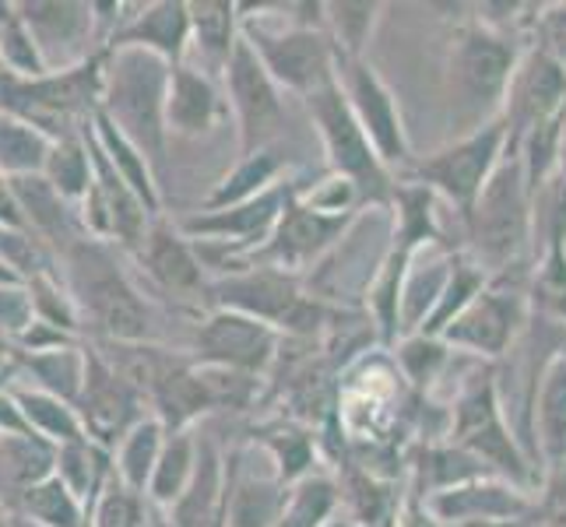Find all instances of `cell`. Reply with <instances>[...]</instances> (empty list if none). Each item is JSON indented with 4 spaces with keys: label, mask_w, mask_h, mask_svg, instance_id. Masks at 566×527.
Returning <instances> with one entry per match:
<instances>
[{
    "label": "cell",
    "mask_w": 566,
    "mask_h": 527,
    "mask_svg": "<svg viewBox=\"0 0 566 527\" xmlns=\"http://www.w3.org/2000/svg\"><path fill=\"white\" fill-rule=\"evenodd\" d=\"M229 120V103L219 77L198 71L193 64H180L169 74L166 99V130L172 138L198 141L208 138Z\"/></svg>",
    "instance_id": "cell-22"
},
{
    "label": "cell",
    "mask_w": 566,
    "mask_h": 527,
    "mask_svg": "<svg viewBox=\"0 0 566 527\" xmlns=\"http://www.w3.org/2000/svg\"><path fill=\"white\" fill-rule=\"evenodd\" d=\"M485 475H493L490 467L454 440L416 443V451L408 454V493L419 499H433L437 493L458 489V485Z\"/></svg>",
    "instance_id": "cell-26"
},
{
    "label": "cell",
    "mask_w": 566,
    "mask_h": 527,
    "mask_svg": "<svg viewBox=\"0 0 566 527\" xmlns=\"http://www.w3.org/2000/svg\"><path fill=\"white\" fill-rule=\"evenodd\" d=\"M338 489L342 510L356 527H395L408 499V478H380L356 461H345Z\"/></svg>",
    "instance_id": "cell-28"
},
{
    "label": "cell",
    "mask_w": 566,
    "mask_h": 527,
    "mask_svg": "<svg viewBox=\"0 0 566 527\" xmlns=\"http://www.w3.org/2000/svg\"><path fill=\"white\" fill-rule=\"evenodd\" d=\"M342 514V489L338 478L327 472H314L289 489L285 514L279 527H324Z\"/></svg>",
    "instance_id": "cell-44"
},
{
    "label": "cell",
    "mask_w": 566,
    "mask_h": 527,
    "mask_svg": "<svg viewBox=\"0 0 566 527\" xmlns=\"http://www.w3.org/2000/svg\"><path fill=\"white\" fill-rule=\"evenodd\" d=\"M53 151V138L32 127L22 116L0 109V172L8 180H25V176H43Z\"/></svg>",
    "instance_id": "cell-41"
},
{
    "label": "cell",
    "mask_w": 566,
    "mask_h": 527,
    "mask_svg": "<svg viewBox=\"0 0 566 527\" xmlns=\"http://www.w3.org/2000/svg\"><path fill=\"white\" fill-rule=\"evenodd\" d=\"M300 201L324 211V214H356V211L366 208L363 193L348 180H342V176H335V172H327L324 180H317V183H306V190L300 193Z\"/></svg>",
    "instance_id": "cell-51"
},
{
    "label": "cell",
    "mask_w": 566,
    "mask_h": 527,
    "mask_svg": "<svg viewBox=\"0 0 566 527\" xmlns=\"http://www.w3.org/2000/svg\"><path fill=\"white\" fill-rule=\"evenodd\" d=\"M338 85L348 106H353L359 127L366 130L369 145L377 148L380 162L395 176H401L416 162V155L405 130L398 95L390 92V85L369 61H345V56H338Z\"/></svg>",
    "instance_id": "cell-13"
},
{
    "label": "cell",
    "mask_w": 566,
    "mask_h": 527,
    "mask_svg": "<svg viewBox=\"0 0 566 527\" xmlns=\"http://www.w3.org/2000/svg\"><path fill=\"white\" fill-rule=\"evenodd\" d=\"M159 514H166L177 527H226V454L211 436L201 433L198 472H193L187 493Z\"/></svg>",
    "instance_id": "cell-27"
},
{
    "label": "cell",
    "mask_w": 566,
    "mask_h": 527,
    "mask_svg": "<svg viewBox=\"0 0 566 527\" xmlns=\"http://www.w3.org/2000/svg\"><path fill=\"white\" fill-rule=\"evenodd\" d=\"M517 527H563V524H556V520H545V517H538L535 510L528 514V517H524Z\"/></svg>",
    "instance_id": "cell-57"
},
{
    "label": "cell",
    "mask_w": 566,
    "mask_h": 527,
    "mask_svg": "<svg viewBox=\"0 0 566 527\" xmlns=\"http://www.w3.org/2000/svg\"><path fill=\"white\" fill-rule=\"evenodd\" d=\"M243 39V22H240V4L232 0H201V4H190V53L187 64L198 71L219 77L232 61Z\"/></svg>",
    "instance_id": "cell-25"
},
{
    "label": "cell",
    "mask_w": 566,
    "mask_h": 527,
    "mask_svg": "<svg viewBox=\"0 0 566 527\" xmlns=\"http://www.w3.org/2000/svg\"><path fill=\"white\" fill-rule=\"evenodd\" d=\"M130 257L142 267V275L159 292H166V296L184 299V303L208 296L211 278H208V267L201 264L198 246L184 236L180 222H169L166 214L151 219L145 240L130 250Z\"/></svg>",
    "instance_id": "cell-19"
},
{
    "label": "cell",
    "mask_w": 566,
    "mask_h": 527,
    "mask_svg": "<svg viewBox=\"0 0 566 527\" xmlns=\"http://www.w3.org/2000/svg\"><path fill=\"white\" fill-rule=\"evenodd\" d=\"M61 275L74 296L82 330L99 345H151L155 320L145 292L120 261V246L103 240H77L61 257Z\"/></svg>",
    "instance_id": "cell-2"
},
{
    "label": "cell",
    "mask_w": 566,
    "mask_h": 527,
    "mask_svg": "<svg viewBox=\"0 0 566 527\" xmlns=\"http://www.w3.org/2000/svg\"><path fill=\"white\" fill-rule=\"evenodd\" d=\"M14 8L25 29L32 32L50 71H67L92 61L95 53H103L92 46L95 39H103L95 4H77V0H29V4H14Z\"/></svg>",
    "instance_id": "cell-18"
},
{
    "label": "cell",
    "mask_w": 566,
    "mask_h": 527,
    "mask_svg": "<svg viewBox=\"0 0 566 527\" xmlns=\"http://www.w3.org/2000/svg\"><path fill=\"white\" fill-rule=\"evenodd\" d=\"M166 425L159 419H142L130 433L120 440V446L113 451V475L120 478L127 489L134 493H148V482L155 475V464L166 446Z\"/></svg>",
    "instance_id": "cell-42"
},
{
    "label": "cell",
    "mask_w": 566,
    "mask_h": 527,
    "mask_svg": "<svg viewBox=\"0 0 566 527\" xmlns=\"http://www.w3.org/2000/svg\"><path fill=\"white\" fill-rule=\"evenodd\" d=\"M363 211L356 214H324L317 208L303 204L300 198L289 204V211L282 214L279 229L271 232V240L253 250L247 264H268V267H282L289 275H300L306 278L331 250H335L345 232L356 225ZM243 264V267H247Z\"/></svg>",
    "instance_id": "cell-14"
},
{
    "label": "cell",
    "mask_w": 566,
    "mask_h": 527,
    "mask_svg": "<svg viewBox=\"0 0 566 527\" xmlns=\"http://www.w3.org/2000/svg\"><path fill=\"white\" fill-rule=\"evenodd\" d=\"M490 271H482L468 253L458 250V261H454V271H451V282H447L443 296H440V306L437 314L429 317V324L419 330V335H429V338H443V330L451 327L468 306H472V299L479 296V292L490 285Z\"/></svg>",
    "instance_id": "cell-46"
},
{
    "label": "cell",
    "mask_w": 566,
    "mask_h": 527,
    "mask_svg": "<svg viewBox=\"0 0 566 527\" xmlns=\"http://www.w3.org/2000/svg\"><path fill=\"white\" fill-rule=\"evenodd\" d=\"M0 225H14V229H25V219H22V208H18V198H14V187L4 172H0Z\"/></svg>",
    "instance_id": "cell-55"
},
{
    "label": "cell",
    "mask_w": 566,
    "mask_h": 527,
    "mask_svg": "<svg viewBox=\"0 0 566 527\" xmlns=\"http://www.w3.org/2000/svg\"><path fill=\"white\" fill-rule=\"evenodd\" d=\"M289 489L261 443L237 446L226 454V527H279Z\"/></svg>",
    "instance_id": "cell-17"
},
{
    "label": "cell",
    "mask_w": 566,
    "mask_h": 527,
    "mask_svg": "<svg viewBox=\"0 0 566 527\" xmlns=\"http://www.w3.org/2000/svg\"><path fill=\"white\" fill-rule=\"evenodd\" d=\"M535 514L566 527V457L542 464L535 485Z\"/></svg>",
    "instance_id": "cell-53"
},
{
    "label": "cell",
    "mask_w": 566,
    "mask_h": 527,
    "mask_svg": "<svg viewBox=\"0 0 566 527\" xmlns=\"http://www.w3.org/2000/svg\"><path fill=\"white\" fill-rule=\"evenodd\" d=\"M198 369H201V380L208 387L214 412H250V408L261 404L268 390V380L237 373V369H219V366H198Z\"/></svg>",
    "instance_id": "cell-47"
},
{
    "label": "cell",
    "mask_w": 566,
    "mask_h": 527,
    "mask_svg": "<svg viewBox=\"0 0 566 527\" xmlns=\"http://www.w3.org/2000/svg\"><path fill=\"white\" fill-rule=\"evenodd\" d=\"M50 187L61 193L64 201L74 208L88 198L92 180H95V166H92V148H88V127L82 134H71V138L53 141L50 162L43 169Z\"/></svg>",
    "instance_id": "cell-43"
},
{
    "label": "cell",
    "mask_w": 566,
    "mask_h": 527,
    "mask_svg": "<svg viewBox=\"0 0 566 527\" xmlns=\"http://www.w3.org/2000/svg\"><path fill=\"white\" fill-rule=\"evenodd\" d=\"M535 317V296H532V267L511 271V275L490 278L472 306L443 330V341L458 356L475 362H503L528 335Z\"/></svg>",
    "instance_id": "cell-8"
},
{
    "label": "cell",
    "mask_w": 566,
    "mask_h": 527,
    "mask_svg": "<svg viewBox=\"0 0 566 527\" xmlns=\"http://www.w3.org/2000/svg\"><path fill=\"white\" fill-rule=\"evenodd\" d=\"M461 527H517L511 520H475V524H461Z\"/></svg>",
    "instance_id": "cell-58"
},
{
    "label": "cell",
    "mask_w": 566,
    "mask_h": 527,
    "mask_svg": "<svg viewBox=\"0 0 566 527\" xmlns=\"http://www.w3.org/2000/svg\"><path fill=\"white\" fill-rule=\"evenodd\" d=\"M151 527H177V524H172L166 514H159V510H151Z\"/></svg>",
    "instance_id": "cell-59"
},
{
    "label": "cell",
    "mask_w": 566,
    "mask_h": 527,
    "mask_svg": "<svg viewBox=\"0 0 566 527\" xmlns=\"http://www.w3.org/2000/svg\"><path fill=\"white\" fill-rule=\"evenodd\" d=\"M14 514L39 524V527H88V506L77 499L56 475L32 485V489L22 496V503H18Z\"/></svg>",
    "instance_id": "cell-45"
},
{
    "label": "cell",
    "mask_w": 566,
    "mask_h": 527,
    "mask_svg": "<svg viewBox=\"0 0 566 527\" xmlns=\"http://www.w3.org/2000/svg\"><path fill=\"white\" fill-rule=\"evenodd\" d=\"M563 113H566V67L528 43L511 77V88H506V103L500 116L506 124V155H514L517 145L535 127L559 120Z\"/></svg>",
    "instance_id": "cell-15"
},
{
    "label": "cell",
    "mask_w": 566,
    "mask_h": 527,
    "mask_svg": "<svg viewBox=\"0 0 566 527\" xmlns=\"http://www.w3.org/2000/svg\"><path fill=\"white\" fill-rule=\"evenodd\" d=\"M395 527H443V524L433 517V510H429V506H426L419 496L408 493V499H405V506H401V517H398Z\"/></svg>",
    "instance_id": "cell-54"
},
{
    "label": "cell",
    "mask_w": 566,
    "mask_h": 527,
    "mask_svg": "<svg viewBox=\"0 0 566 527\" xmlns=\"http://www.w3.org/2000/svg\"><path fill=\"white\" fill-rule=\"evenodd\" d=\"M461 232V253H468L493 278L528 267L535 257V201L517 155L503 159L475 208L464 214Z\"/></svg>",
    "instance_id": "cell-3"
},
{
    "label": "cell",
    "mask_w": 566,
    "mask_h": 527,
    "mask_svg": "<svg viewBox=\"0 0 566 527\" xmlns=\"http://www.w3.org/2000/svg\"><path fill=\"white\" fill-rule=\"evenodd\" d=\"M198 454H201V433H193V429L166 436V446L145 493L151 510H169V506L187 493L193 472H198Z\"/></svg>",
    "instance_id": "cell-39"
},
{
    "label": "cell",
    "mask_w": 566,
    "mask_h": 527,
    "mask_svg": "<svg viewBox=\"0 0 566 527\" xmlns=\"http://www.w3.org/2000/svg\"><path fill=\"white\" fill-rule=\"evenodd\" d=\"M535 309H542L545 317H553L563 330H566V292L559 299H553V303H545V306H535Z\"/></svg>",
    "instance_id": "cell-56"
},
{
    "label": "cell",
    "mask_w": 566,
    "mask_h": 527,
    "mask_svg": "<svg viewBox=\"0 0 566 527\" xmlns=\"http://www.w3.org/2000/svg\"><path fill=\"white\" fill-rule=\"evenodd\" d=\"M25 285L32 292L39 320H46L53 327L67 330V335H82V317H77L74 296H71V288H67L61 271H46V275H39V278L25 282Z\"/></svg>",
    "instance_id": "cell-49"
},
{
    "label": "cell",
    "mask_w": 566,
    "mask_h": 527,
    "mask_svg": "<svg viewBox=\"0 0 566 527\" xmlns=\"http://www.w3.org/2000/svg\"><path fill=\"white\" fill-rule=\"evenodd\" d=\"M443 527H461L475 520H511L521 524L535 510V493L506 482L500 475H485L475 482H464L458 489L437 493L433 499H422Z\"/></svg>",
    "instance_id": "cell-20"
},
{
    "label": "cell",
    "mask_w": 566,
    "mask_h": 527,
    "mask_svg": "<svg viewBox=\"0 0 566 527\" xmlns=\"http://www.w3.org/2000/svg\"><path fill=\"white\" fill-rule=\"evenodd\" d=\"M0 527H8V514H4V506H0Z\"/></svg>",
    "instance_id": "cell-63"
},
{
    "label": "cell",
    "mask_w": 566,
    "mask_h": 527,
    "mask_svg": "<svg viewBox=\"0 0 566 527\" xmlns=\"http://www.w3.org/2000/svg\"><path fill=\"white\" fill-rule=\"evenodd\" d=\"M74 408H77V415H82L85 436L92 443L106 446V451H116L130 429L142 419H148L145 398L95 345H88V373H85V387H82V394H77Z\"/></svg>",
    "instance_id": "cell-16"
},
{
    "label": "cell",
    "mask_w": 566,
    "mask_h": 527,
    "mask_svg": "<svg viewBox=\"0 0 566 527\" xmlns=\"http://www.w3.org/2000/svg\"><path fill=\"white\" fill-rule=\"evenodd\" d=\"M8 373H14L18 383L77 404L88 373V345L77 341L50 351H8Z\"/></svg>",
    "instance_id": "cell-29"
},
{
    "label": "cell",
    "mask_w": 566,
    "mask_h": 527,
    "mask_svg": "<svg viewBox=\"0 0 566 527\" xmlns=\"http://www.w3.org/2000/svg\"><path fill=\"white\" fill-rule=\"evenodd\" d=\"M506 159V124L496 120L475 134H461L440 145L437 151L419 155L398 180H416L429 187L437 198L454 211V219L464 222V214L475 208L485 183Z\"/></svg>",
    "instance_id": "cell-10"
},
{
    "label": "cell",
    "mask_w": 566,
    "mask_h": 527,
    "mask_svg": "<svg viewBox=\"0 0 566 527\" xmlns=\"http://www.w3.org/2000/svg\"><path fill=\"white\" fill-rule=\"evenodd\" d=\"M8 527H39V524H32V520H25V517H18V514H8Z\"/></svg>",
    "instance_id": "cell-60"
},
{
    "label": "cell",
    "mask_w": 566,
    "mask_h": 527,
    "mask_svg": "<svg viewBox=\"0 0 566 527\" xmlns=\"http://www.w3.org/2000/svg\"><path fill=\"white\" fill-rule=\"evenodd\" d=\"M88 130H92L95 145H99V151L109 159V166L120 172V180L138 193L151 219H159L163 214V190H159V172H155V166L148 162V155L103 113L92 116Z\"/></svg>",
    "instance_id": "cell-34"
},
{
    "label": "cell",
    "mask_w": 566,
    "mask_h": 527,
    "mask_svg": "<svg viewBox=\"0 0 566 527\" xmlns=\"http://www.w3.org/2000/svg\"><path fill=\"white\" fill-rule=\"evenodd\" d=\"M387 351L395 359L405 387L419 398H437V383L451 373V366L458 359V351L443 338H429V335H405Z\"/></svg>",
    "instance_id": "cell-37"
},
{
    "label": "cell",
    "mask_w": 566,
    "mask_h": 527,
    "mask_svg": "<svg viewBox=\"0 0 566 527\" xmlns=\"http://www.w3.org/2000/svg\"><path fill=\"white\" fill-rule=\"evenodd\" d=\"M384 4L377 0H327L324 4V32L338 56L345 61H366L374 35L384 22Z\"/></svg>",
    "instance_id": "cell-38"
},
{
    "label": "cell",
    "mask_w": 566,
    "mask_h": 527,
    "mask_svg": "<svg viewBox=\"0 0 566 527\" xmlns=\"http://www.w3.org/2000/svg\"><path fill=\"white\" fill-rule=\"evenodd\" d=\"M524 46L528 43L482 14L454 29L443 56V106L454 138L500 120Z\"/></svg>",
    "instance_id": "cell-1"
},
{
    "label": "cell",
    "mask_w": 566,
    "mask_h": 527,
    "mask_svg": "<svg viewBox=\"0 0 566 527\" xmlns=\"http://www.w3.org/2000/svg\"><path fill=\"white\" fill-rule=\"evenodd\" d=\"M88 527H151V506L142 493L127 489V485L113 475L92 503Z\"/></svg>",
    "instance_id": "cell-48"
},
{
    "label": "cell",
    "mask_w": 566,
    "mask_h": 527,
    "mask_svg": "<svg viewBox=\"0 0 566 527\" xmlns=\"http://www.w3.org/2000/svg\"><path fill=\"white\" fill-rule=\"evenodd\" d=\"M172 64L148 50H106L103 61V103L99 113L120 127L138 145L155 172L166 166L169 130H166V99H169Z\"/></svg>",
    "instance_id": "cell-5"
},
{
    "label": "cell",
    "mask_w": 566,
    "mask_h": 527,
    "mask_svg": "<svg viewBox=\"0 0 566 527\" xmlns=\"http://www.w3.org/2000/svg\"><path fill=\"white\" fill-rule=\"evenodd\" d=\"M390 250L416 257L426 246H451L443 232V211L447 208L433 190L416 180H398L390 190ZM458 250V246H454Z\"/></svg>",
    "instance_id": "cell-24"
},
{
    "label": "cell",
    "mask_w": 566,
    "mask_h": 527,
    "mask_svg": "<svg viewBox=\"0 0 566 527\" xmlns=\"http://www.w3.org/2000/svg\"><path fill=\"white\" fill-rule=\"evenodd\" d=\"M222 92L229 103L232 127H237L240 155H253L261 148H275L285 127V92L268 74L261 56L240 39L237 53L222 74Z\"/></svg>",
    "instance_id": "cell-11"
},
{
    "label": "cell",
    "mask_w": 566,
    "mask_h": 527,
    "mask_svg": "<svg viewBox=\"0 0 566 527\" xmlns=\"http://www.w3.org/2000/svg\"><path fill=\"white\" fill-rule=\"evenodd\" d=\"M8 394H11V401L18 408V415H22L25 433L46 440L53 446L85 440L82 415H77V408L71 401L53 398V394H46V390H35V387H25V383H11Z\"/></svg>",
    "instance_id": "cell-35"
},
{
    "label": "cell",
    "mask_w": 566,
    "mask_h": 527,
    "mask_svg": "<svg viewBox=\"0 0 566 527\" xmlns=\"http://www.w3.org/2000/svg\"><path fill=\"white\" fill-rule=\"evenodd\" d=\"M106 50H148L166 64L180 67L190 53V4L187 0H155V4H134V14L109 35Z\"/></svg>",
    "instance_id": "cell-21"
},
{
    "label": "cell",
    "mask_w": 566,
    "mask_h": 527,
    "mask_svg": "<svg viewBox=\"0 0 566 527\" xmlns=\"http://www.w3.org/2000/svg\"><path fill=\"white\" fill-rule=\"evenodd\" d=\"M324 527H356V524L348 520V517H345V510H342V514H338L335 520H331V524H324Z\"/></svg>",
    "instance_id": "cell-61"
},
{
    "label": "cell",
    "mask_w": 566,
    "mask_h": 527,
    "mask_svg": "<svg viewBox=\"0 0 566 527\" xmlns=\"http://www.w3.org/2000/svg\"><path fill=\"white\" fill-rule=\"evenodd\" d=\"M454 261H458V250L443 246V243L426 246L412 257L405 285H401V338L419 335V330L429 324V317L437 314L443 288L451 282Z\"/></svg>",
    "instance_id": "cell-30"
},
{
    "label": "cell",
    "mask_w": 566,
    "mask_h": 527,
    "mask_svg": "<svg viewBox=\"0 0 566 527\" xmlns=\"http://www.w3.org/2000/svg\"><path fill=\"white\" fill-rule=\"evenodd\" d=\"M253 443H261L275 461L285 485H296L317 472V436L300 419H275L253 429Z\"/></svg>",
    "instance_id": "cell-36"
},
{
    "label": "cell",
    "mask_w": 566,
    "mask_h": 527,
    "mask_svg": "<svg viewBox=\"0 0 566 527\" xmlns=\"http://www.w3.org/2000/svg\"><path fill=\"white\" fill-rule=\"evenodd\" d=\"M282 348L285 335H279L275 327L232 314V309H208L193 327L190 359L198 366L237 369V373L271 380L282 359Z\"/></svg>",
    "instance_id": "cell-12"
},
{
    "label": "cell",
    "mask_w": 566,
    "mask_h": 527,
    "mask_svg": "<svg viewBox=\"0 0 566 527\" xmlns=\"http://www.w3.org/2000/svg\"><path fill=\"white\" fill-rule=\"evenodd\" d=\"M35 324V303L25 282L0 285V345L14 348L25 330Z\"/></svg>",
    "instance_id": "cell-50"
},
{
    "label": "cell",
    "mask_w": 566,
    "mask_h": 527,
    "mask_svg": "<svg viewBox=\"0 0 566 527\" xmlns=\"http://www.w3.org/2000/svg\"><path fill=\"white\" fill-rule=\"evenodd\" d=\"M532 454L535 464L566 457V345L545 362L532 398Z\"/></svg>",
    "instance_id": "cell-31"
},
{
    "label": "cell",
    "mask_w": 566,
    "mask_h": 527,
    "mask_svg": "<svg viewBox=\"0 0 566 527\" xmlns=\"http://www.w3.org/2000/svg\"><path fill=\"white\" fill-rule=\"evenodd\" d=\"M56 467V446L32 433H0V506L14 514L32 485L46 482Z\"/></svg>",
    "instance_id": "cell-32"
},
{
    "label": "cell",
    "mask_w": 566,
    "mask_h": 527,
    "mask_svg": "<svg viewBox=\"0 0 566 527\" xmlns=\"http://www.w3.org/2000/svg\"><path fill=\"white\" fill-rule=\"evenodd\" d=\"M447 404H451V436L447 440L472 451L493 475L535 493L538 464L528 457L517 429L506 419V404L500 394V369L490 362H475Z\"/></svg>",
    "instance_id": "cell-4"
},
{
    "label": "cell",
    "mask_w": 566,
    "mask_h": 527,
    "mask_svg": "<svg viewBox=\"0 0 566 527\" xmlns=\"http://www.w3.org/2000/svg\"><path fill=\"white\" fill-rule=\"evenodd\" d=\"M303 106H306V116H310V124H314L321 145H324L327 172H335L342 180L353 183L363 193L366 208H387L398 176L380 162L377 148L369 145L366 130L359 127L342 85L331 82L327 88L303 99Z\"/></svg>",
    "instance_id": "cell-9"
},
{
    "label": "cell",
    "mask_w": 566,
    "mask_h": 527,
    "mask_svg": "<svg viewBox=\"0 0 566 527\" xmlns=\"http://www.w3.org/2000/svg\"><path fill=\"white\" fill-rule=\"evenodd\" d=\"M289 176H292V166L279 151V145L275 148H261L253 155H240L237 166L214 180L201 211H219V208L253 201V198H261V193H268L271 187H279L282 180H289Z\"/></svg>",
    "instance_id": "cell-33"
},
{
    "label": "cell",
    "mask_w": 566,
    "mask_h": 527,
    "mask_svg": "<svg viewBox=\"0 0 566 527\" xmlns=\"http://www.w3.org/2000/svg\"><path fill=\"white\" fill-rule=\"evenodd\" d=\"M240 22L250 50L261 56L282 92L310 99L314 92L338 82V53L324 29L289 22L282 4H240Z\"/></svg>",
    "instance_id": "cell-6"
},
{
    "label": "cell",
    "mask_w": 566,
    "mask_h": 527,
    "mask_svg": "<svg viewBox=\"0 0 566 527\" xmlns=\"http://www.w3.org/2000/svg\"><path fill=\"white\" fill-rule=\"evenodd\" d=\"M532 46L549 53L556 64L566 67V0L559 4H542L532 14Z\"/></svg>",
    "instance_id": "cell-52"
},
{
    "label": "cell",
    "mask_w": 566,
    "mask_h": 527,
    "mask_svg": "<svg viewBox=\"0 0 566 527\" xmlns=\"http://www.w3.org/2000/svg\"><path fill=\"white\" fill-rule=\"evenodd\" d=\"M103 61L106 50L85 64L50 71L43 77H14L0 71V109L22 116L53 141L82 134L103 103Z\"/></svg>",
    "instance_id": "cell-7"
},
{
    "label": "cell",
    "mask_w": 566,
    "mask_h": 527,
    "mask_svg": "<svg viewBox=\"0 0 566 527\" xmlns=\"http://www.w3.org/2000/svg\"><path fill=\"white\" fill-rule=\"evenodd\" d=\"M4 373H8V348L0 345V377H4Z\"/></svg>",
    "instance_id": "cell-62"
},
{
    "label": "cell",
    "mask_w": 566,
    "mask_h": 527,
    "mask_svg": "<svg viewBox=\"0 0 566 527\" xmlns=\"http://www.w3.org/2000/svg\"><path fill=\"white\" fill-rule=\"evenodd\" d=\"M53 475L61 478L67 489L92 510L95 496H99L103 485L113 478V451H106V446H99V443H92L88 436L64 443V446H56Z\"/></svg>",
    "instance_id": "cell-40"
},
{
    "label": "cell",
    "mask_w": 566,
    "mask_h": 527,
    "mask_svg": "<svg viewBox=\"0 0 566 527\" xmlns=\"http://www.w3.org/2000/svg\"><path fill=\"white\" fill-rule=\"evenodd\" d=\"M11 187H14L18 208H22L25 229L56 253V261H61L77 240H85L82 214H77V208L50 187L46 176L11 180Z\"/></svg>",
    "instance_id": "cell-23"
}]
</instances>
